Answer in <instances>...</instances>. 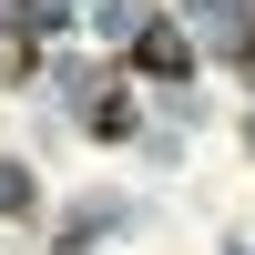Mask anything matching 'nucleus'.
<instances>
[{
  "label": "nucleus",
  "instance_id": "1",
  "mask_svg": "<svg viewBox=\"0 0 255 255\" xmlns=\"http://www.w3.org/2000/svg\"><path fill=\"white\" fill-rule=\"evenodd\" d=\"M133 61H143V72H184L194 51H184V31H174V20H153V31L133 41Z\"/></svg>",
  "mask_w": 255,
  "mask_h": 255
}]
</instances>
